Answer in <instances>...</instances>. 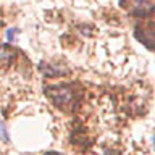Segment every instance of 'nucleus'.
Masks as SVG:
<instances>
[{
    "label": "nucleus",
    "mask_w": 155,
    "mask_h": 155,
    "mask_svg": "<svg viewBox=\"0 0 155 155\" xmlns=\"http://www.w3.org/2000/svg\"><path fill=\"white\" fill-rule=\"evenodd\" d=\"M53 92H50V97L53 99V102H55V105H66V104H70V102L73 100V91L70 89V87H65V86H61V87H53L52 89Z\"/></svg>",
    "instance_id": "f257e3e1"
},
{
    "label": "nucleus",
    "mask_w": 155,
    "mask_h": 155,
    "mask_svg": "<svg viewBox=\"0 0 155 155\" xmlns=\"http://www.w3.org/2000/svg\"><path fill=\"white\" fill-rule=\"evenodd\" d=\"M12 53H10L8 48H5V47H0V58H3V57H10Z\"/></svg>",
    "instance_id": "f03ea898"
},
{
    "label": "nucleus",
    "mask_w": 155,
    "mask_h": 155,
    "mask_svg": "<svg viewBox=\"0 0 155 155\" xmlns=\"http://www.w3.org/2000/svg\"><path fill=\"white\" fill-rule=\"evenodd\" d=\"M107 155H113V153H110V152H108V153H107Z\"/></svg>",
    "instance_id": "7ed1b4c3"
}]
</instances>
